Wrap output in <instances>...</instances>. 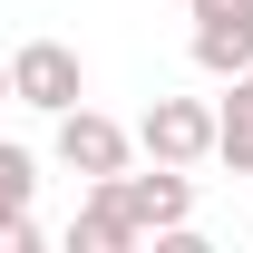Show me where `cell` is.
Wrapping results in <instances>:
<instances>
[{"mask_svg": "<svg viewBox=\"0 0 253 253\" xmlns=\"http://www.w3.org/2000/svg\"><path fill=\"white\" fill-rule=\"evenodd\" d=\"M78 97H88V68H78L68 39H20V49H10V107L59 117V107H78Z\"/></svg>", "mask_w": 253, "mask_h": 253, "instance_id": "cell-1", "label": "cell"}, {"mask_svg": "<svg viewBox=\"0 0 253 253\" xmlns=\"http://www.w3.org/2000/svg\"><path fill=\"white\" fill-rule=\"evenodd\" d=\"M59 166L78 175V185H97V175H126V166H136V126L97 117L88 97H78V107H59Z\"/></svg>", "mask_w": 253, "mask_h": 253, "instance_id": "cell-2", "label": "cell"}, {"mask_svg": "<svg viewBox=\"0 0 253 253\" xmlns=\"http://www.w3.org/2000/svg\"><path fill=\"white\" fill-rule=\"evenodd\" d=\"M136 156L146 166H205L214 156V107L205 97H156L136 117Z\"/></svg>", "mask_w": 253, "mask_h": 253, "instance_id": "cell-3", "label": "cell"}, {"mask_svg": "<svg viewBox=\"0 0 253 253\" xmlns=\"http://www.w3.org/2000/svg\"><path fill=\"white\" fill-rule=\"evenodd\" d=\"M117 195H126V224H136V234H185L195 224V166H156V175L126 166Z\"/></svg>", "mask_w": 253, "mask_h": 253, "instance_id": "cell-4", "label": "cell"}, {"mask_svg": "<svg viewBox=\"0 0 253 253\" xmlns=\"http://www.w3.org/2000/svg\"><path fill=\"white\" fill-rule=\"evenodd\" d=\"M185 49H195V68H205V78H234V68H253V0H195Z\"/></svg>", "mask_w": 253, "mask_h": 253, "instance_id": "cell-5", "label": "cell"}, {"mask_svg": "<svg viewBox=\"0 0 253 253\" xmlns=\"http://www.w3.org/2000/svg\"><path fill=\"white\" fill-rule=\"evenodd\" d=\"M30 195H39V156L0 136V253H39V244H49L39 214H30Z\"/></svg>", "mask_w": 253, "mask_h": 253, "instance_id": "cell-6", "label": "cell"}, {"mask_svg": "<svg viewBox=\"0 0 253 253\" xmlns=\"http://www.w3.org/2000/svg\"><path fill=\"white\" fill-rule=\"evenodd\" d=\"M126 244H136L126 195H117V175H97V185H88V205H78V224H68V253H126Z\"/></svg>", "mask_w": 253, "mask_h": 253, "instance_id": "cell-7", "label": "cell"}, {"mask_svg": "<svg viewBox=\"0 0 253 253\" xmlns=\"http://www.w3.org/2000/svg\"><path fill=\"white\" fill-rule=\"evenodd\" d=\"M214 156L234 175H253V68H234L224 97H214Z\"/></svg>", "mask_w": 253, "mask_h": 253, "instance_id": "cell-8", "label": "cell"}, {"mask_svg": "<svg viewBox=\"0 0 253 253\" xmlns=\"http://www.w3.org/2000/svg\"><path fill=\"white\" fill-rule=\"evenodd\" d=\"M0 107H10V59H0Z\"/></svg>", "mask_w": 253, "mask_h": 253, "instance_id": "cell-9", "label": "cell"}]
</instances>
